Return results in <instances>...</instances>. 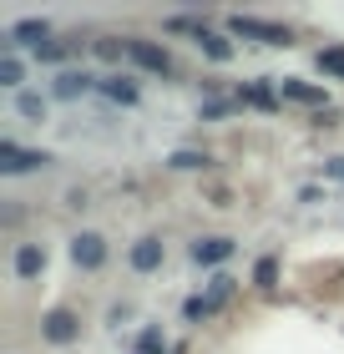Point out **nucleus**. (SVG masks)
Masks as SVG:
<instances>
[{
	"label": "nucleus",
	"mask_w": 344,
	"mask_h": 354,
	"mask_svg": "<svg viewBox=\"0 0 344 354\" xmlns=\"http://www.w3.org/2000/svg\"><path fill=\"white\" fill-rule=\"evenodd\" d=\"M228 30L243 41H258V46H289V30L273 26V21H258V15H233L228 21Z\"/></svg>",
	"instance_id": "obj_1"
},
{
	"label": "nucleus",
	"mask_w": 344,
	"mask_h": 354,
	"mask_svg": "<svg viewBox=\"0 0 344 354\" xmlns=\"http://www.w3.org/2000/svg\"><path fill=\"white\" fill-rule=\"evenodd\" d=\"M71 263L87 268V273H96V268L107 263V238L102 233H76L71 238Z\"/></svg>",
	"instance_id": "obj_2"
},
{
	"label": "nucleus",
	"mask_w": 344,
	"mask_h": 354,
	"mask_svg": "<svg viewBox=\"0 0 344 354\" xmlns=\"http://www.w3.org/2000/svg\"><path fill=\"white\" fill-rule=\"evenodd\" d=\"M41 334H46L51 344H71L76 334H81V319H76L71 309H51V314L41 319Z\"/></svg>",
	"instance_id": "obj_3"
},
{
	"label": "nucleus",
	"mask_w": 344,
	"mask_h": 354,
	"mask_svg": "<svg viewBox=\"0 0 344 354\" xmlns=\"http://www.w3.org/2000/svg\"><path fill=\"white\" fill-rule=\"evenodd\" d=\"M162 259H168V248H162V238H152V233L137 238L132 253H127V263H132L137 273H157V268H162Z\"/></svg>",
	"instance_id": "obj_4"
},
{
	"label": "nucleus",
	"mask_w": 344,
	"mask_h": 354,
	"mask_svg": "<svg viewBox=\"0 0 344 354\" xmlns=\"http://www.w3.org/2000/svg\"><path fill=\"white\" fill-rule=\"evenodd\" d=\"M51 157L46 152H26V147H15V142H0V172H30V167H46Z\"/></svg>",
	"instance_id": "obj_5"
},
{
	"label": "nucleus",
	"mask_w": 344,
	"mask_h": 354,
	"mask_svg": "<svg viewBox=\"0 0 344 354\" xmlns=\"http://www.w3.org/2000/svg\"><path fill=\"white\" fill-rule=\"evenodd\" d=\"M127 56H132L142 71H157V76L172 71V56L162 51V46H152V41H127Z\"/></svg>",
	"instance_id": "obj_6"
},
{
	"label": "nucleus",
	"mask_w": 344,
	"mask_h": 354,
	"mask_svg": "<svg viewBox=\"0 0 344 354\" xmlns=\"http://www.w3.org/2000/svg\"><path fill=\"white\" fill-rule=\"evenodd\" d=\"M278 96H284V102H299V106H324V86L293 82V76H284V82H278Z\"/></svg>",
	"instance_id": "obj_7"
},
{
	"label": "nucleus",
	"mask_w": 344,
	"mask_h": 354,
	"mask_svg": "<svg viewBox=\"0 0 344 354\" xmlns=\"http://www.w3.org/2000/svg\"><path fill=\"white\" fill-rule=\"evenodd\" d=\"M233 238H198V243H192V263H228L233 259Z\"/></svg>",
	"instance_id": "obj_8"
},
{
	"label": "nucleus",
	"mask_w": 344,
	"mask_h": 354,
	"mask_svg": "<svg viewBox=\"0 0 344 354\" xmlns=\"http://www.w3.org/2000/svg\"><path fill=\"white\" fill-rule=\"evenodd\" d=\"M46 273V248H36V243H21L15 248V279H41Z\"/></svg>",
	"instance_id": "obj_9"
},
{
	"label": "nucleus",
	"mask_w": 344,
	"mask_h": 354,
	"mask_svg": "<svg viewBox=\"0 0 344 354\" xmlns=\"http://www.w3.org/2000/svg\"><path fill=\"white\" fill-rule=\"evenodd\" d=\"M91 86H96V82H91L87 71H61L56 86H51V96H56V102H76V96H87Z\"/></svg>",
	"instance_id": "obj_10"
},
{
	"label": "nucleus",
	"mask_w": 344,
	"mask_h": 354,
	"mask_svg": "<svg viewBox=\"0 0 344 354\" xmlns=\"http://www.w3.org/2000/svg\"><path fill=\"white\" fill-rule=\"evenodd\" d=\"M46 36H51V26H46V21H15L10 26V46H36V51H41Z\"/></svg>",
	"instance_id": "obj_11"
},
{
	"label": "nucleus",
	"mask_w": 344,
	"mask_h": 354,
	"mask_svg": "<svg viewBox=\"0 0 344 354\" xmlns=\"http://www.w3.org/2000/svg\"><path fill=\"white\" fill-rule=\"evenodd\" d=\"M15 111H21L26 122H46V111H51V96H36V91H21L15 96Z\"/></svg>",
	"instance_id": "obj_12"
},
{
	"label": "nucleus",
	"mask_w": 344,
	"mask_h": 354,
	"mask_svg": "<svg viewBox=\"0 0 344 354\" xmlns=\"http://www.w3.org/2000/svg\"><path fill=\"white\" fill-rule=\"evenodd\" d=\"M96 91H102L107 102H122V106H132V102H137V86H132V82H122V76H111V82H96Z\"/></svg>",
	"instance_id": "obj_13"
},
{
	"label": "nucleus",
	"mask_w": 344,
	"mask_h": 354,
	"mask_svg": "<svg viewBox=\"0 0 344 354\" xmlns=\"http://www.w3.org/2000/svg\"><path fill=\"white\" fill-rule=\"evenodd\" d=\"M243 102H248V106H264V111H273V106H278V91H273L269 82H248V86H243Z\"/></svg>",
	"instance_id": "obj_14"
},
{
	"label": "nucleus",
	"mask_w": 344,
	"mask_h": 354,
	"mask_svg": "<svg viewBox=\"0 0 344 354\" xmlns=\"http://www.w3.org/2000/svg\"><path fill=\"white\" fill-rule=\"evenodd\" d=\"M198 46H203V51H208L212 61H233V41H228V36H218V30H203V36H198Z\"/></svg>",
	"instance_id": "obj_15"
},
{
	"label": "nucleus",
	"mask_w": 344,
	"mask_h": 354,
	"mask_svg": "<svg viewBox=\"0 0 344 354\" xmlns=\"http://www.w3.org/2000/svg\"><path fill=\"white\" fill-rule=\"evenodd\" d=\"M319 71L334 76V82H344V46H324L319 51Z\"/></svg>",
	"instance_id": "obj_16"
},
{
	"label": "nucleus",
	"mask_w": 344,
	"mask_h": 354,
	"mask_svg": "<svg viewBox=\"0 0 344 354\" xmlns=\"http://www.w3.org/2000/svg\"><path fill=\"white\" fill-rule=\"evenodd\" d=\"M212 314H218V304H212V299H188V304H183V319H188V324H203V319H212Z\"/></svg>",
	"instance_id": "obj_17"
},
{
	"label": "nucleus",
	"mask_w": 344,
	"mask_h": 354,
	"mask_svg": "<svg viewBox=\"0 0 344 354\" xmlns=\"http://www.w3.org/2000/svg\"><path fill=\"white\" fill-rule=\"evenodd\" d=\"M168 167H177V172H198V167H208V157L183 147V152H172V157H168Z\"/></svg>",
	"instance_id": "obj_18"
},
{
	"label": "nucleus",
	"mask_w": 344,
	"mask_h": 354,
	"mask_svg": "<svg viewBox=\"0 0 344 354\" xmlns=\"http://www.w3.org/2000/svg\"><path fill=\"white\" fill-rule=\"evenodd\" d=\"M233 288H238V283L228 279V273H212V288H208V299H212V304H218V309H223V304L233 299Z\"/></svg>",
	"instance_id": "obj_19"
},
{
	"label": "nucleus",
	"mask_w": 344,
	"mask_h": 354,
	"mask_svg": "<svg viewBox=\"0 0 344 354\" xmlns=\"http://www.w3.org/2000/svg\"><path fill=\"white\" fill-rule=\"evenodd\" d=\"M0 86H21V61H15L10 51L0 56Z\"/></svg>",
	"instance_id": "obj_20"
},
{
	"label": "nucleus",
	"mask_w": 344,
	"mask_h": 354,
	"mask_svg": "<svg viewBox=\"0 0 344 354\" xmlns=\"http://www.w3.org/2000/svg\"><path fill=\"white\" fill-rule=\"evenodd\" d=\"M253 283H258V288H273V283H278V263H273V259H258Z\"/></svg>",
	"instance_id": "obj_21"
},
{
	"label": "nucleus",
	"mask_w": 344,
	"mask_h": 354,
	"mask_svg": "<svg viewBox=\"0 0 344 354\" xmlns=\"http://www.w3.org/2000/svg\"><path fill=\"white\" fill-rule=\"evenodd\" d=\"M162 349V329H142L137 334V354H157Z\"/></svg>",
	"instance_id": "obj_22"
},
{
	"label": "nucleus",
	"mask_w": 344,
	"mask_h": 354,
	"mask_svg": "<svg viewBox=\"0 0 344 354\" xmlns=\"http://www.w3.org/2000/svg\"><path fill=\"white\" fill-rule=\"evenodd\" d=\"M36 56H41V61H66V56H71V46H66V41H46Z\"/></svg>",
	"instance_id": "obj_23"
},
{
	"label": "nucleus",
	"mask_w": 344,
	"mask_h": 354,
	"mask_svg": "<svg viewBox=\"0 0 344 354\" xmlns=\"http://www.w3.org/2000/svg\"><path fill=\"white\" fill-rule=\"evenodd\" d=\"M122 51H127V46H117V41H96V56H102V61H122Z\"/></svg>",
	"instance_id": "obj_24"
},
{
	"label": "nucleus",
	"mask_w": 344,
	"mask_h": 354,
	"mask_svg": "<svg viewBox=\"0 0 344 354\" xmlns=\"http://www.w3.org/2000/svg\"><path fill=\"white\" fill-rule=\"evenodd\" d=\"M324 172H329L334 183H344V157H329V162H324Z\"/></svg>",
	"instance_id": "obj_25"
}]
</instances>
